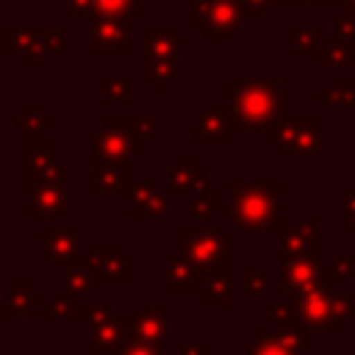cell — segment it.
Returning <instances> with one entry per match:
<instances>
[{"instance_id":"2e32d148","label":"cell","mask_w":355,"mask_h":355,"mask_svg":"<svg viewBox=\"0 0 355 355\" xmlns=\"http://www.w3.org/2000/svg\"><path fill=\"white\" fill-rule=\"evenodd\" d=\"M305 344L300 341H291L280 333H266L261 330L244 349V355H302Z\"/></svg>"},{"instance_id":"ab89813d","label":"cell","mask_w":355,"mask_h":355,"mask_svg":"<svg viewBox=\"0 0 355 355\" xmlns=\"http://www.w3.org/2000/svg\"><path fill=\"white\" fill-rule=\"evenodd\" d=\"M333 3H341V6H344V11L355 14V0H333Z\"/></svg>"},{"instance_id":"60d3db41","label":"cell","mask_w":355,"mask_h":355,"mask_svg":"<svg viewBox=\"0 0 355 355\" xmlns=\"http://www.w3.org/2000/svg\"><path fill=\"white\" fill-rule=\"evenodd\" d=\"M347 50H349V64L355 67V39H352V42H347Z\"/></svg>"},{"instance_id":"ffe728a7","label":"cell","mask_w":355,"mask_h":355,"mask_svg":"<svg viewBox=\"0 0 355 355\" xmlns=\"http://www.w3.org/2000/svg\"><path fill=\"white\" fill-rule=\"evenodd\" d=\"M47 250L61 263H80L78 261V233H44Z\"/></svg>"},{"instance_id":"83f0119b","label":"cell","mask_w":355,"mask_h":355,"mask_svg":"<svg viewBox=\"0 0 355 355\" xmlns=\"http://www.w3.org/2000/svg\"><path fill=\"white\" fill-rule=\"evenodd\" d=\"M316 44H319V31H313V28H297L294 36H291V50L297 55H305V53L316 50Z\"/></svg>"},{"instance_id":"e0dca14e","label":"cell","mask_w":355,"mask_h":355,"mask_svg":"<svg viewBox=\"0 0 355 355\" xmlns=\"http://www.w3.org/2000/svg\"><path fill=\"white\" fill-rule=\"evenodd\" d=\"M141 44H144V55L150 58H175L180 53V31L178 28H164V31L147 28L141 33Z\"/></svg>"},{"instance_id":"52a82bcc","label":"cell","mask_w":355,"mask_h":355,"mask_svg":"<svg viewBox=\"0 0 355 355\" xmlns=\"http://www.w3.org/2000/svg\"><path fill=\"white\" fill-rule=\"evenodd\" d=\"M233 114H230V105H211L205 108L197 122H194V130H191V139L200 144V141H214V144H227L230 136H233Z\"/></svg>"},{"instance_id":"d6986e66","label":"cell","mask_w":355,"mask_h":355,"mask_svg":"<svg viewBox=\"0 0 355 355\" xmlns=\"http://www.w3.org/2000/svg\"><path fill=\"white\" fill-rule=\"evenodd\" d=\"M197 286V277L186 258H169V272H166V291L169 294H191Z\"/></svg>"},{"instance_id":"ac0fdd59","label":"cell","mask_w":355,"mask_h":355,"mask_svg":"<svg viewBox=\"0 0 355 355\" xmlns=\"http://www.w3.org/2000/svg\"><path fill=\"white\" fill-rule=\"evenodd\" d=\"M141 72L155 86V92H166L169 83L180 78V67L175 64V58H150V55H144Z\"/></svg>"},{"instance_id":"d590c367","label":"cell","mask_w":355,"mask_h":355,"mask_svg":"<svg viewBox=\"0 0 355 355\" xmlns=\"http://www.w3.org/2000/svg\"><path fill=\"white\" fill-rule=\"evenodd\" d=\"M105 94H108V100L128 103V83L125 80H108L105 83Z\"/></svg>"},{"instance_id":"4fadbf2b","label":"cell","mask_w":355,"mask_h":355,"mask_svg":"<svg viewBox=\"0 0 355 355\" xmlns=\"http://www.w3.org/2000/svg\"><path fill=\"white\" fill-rule=\"evenodd\" d=\"M130 338L147 341L153 347H164V341H166V308L164 305L141 308L139 319L133 322V336Z\"/></svg>"},{"instance_id":"484cf974","label":"cell","mask_w":355,"mask_h":355,"mask_svg":"<svg viewBox=\"0 0 355 355\" xmlns=\"http://www.w3.org/2000/svg\"><path fill=\"white\" fill-rule=\"evenodd\" d=\"M239 286L244 294H263L269 288V275L263 269H241Z\"/></svg>"},{"instance_id":"f546056e","label":"cell","mask_w":355,"mask_h":355,"mask_svg":"<svg viewBox=\"0 0 355 355\" xmlns=\"http://www.w3.org/2000/svg\"><path fill=\"white\" fill-rule=\"evenodd\" d=\"M97 8L100 14H108V17H130L136 14L139 0H97Z\"/></svg>"},{"instance_id":"7c38bea8","label":"cell","mask_w":355,"mask_h":355,"mask_svg":"<svg viewBox=\"0 0 355 355\" xmlns=\"http://www.w3.org/2000/svg\"><path fill=\"white\" fill-rule=\"evenodd\" d=\"M169 178V189L172 191H183V194H197L205 189V169L194 164V158L189 153H183L178 158V164L169 166L166 172Z\"/></svg>"},{"instance_id":"1f68e13d","label":"cell","mask_w":355,"mask_h":355,"mask_svg":"<svg viewBox=\"0 0 355 355\" xmlns=\"http://www.w3.org/2000/svg\"><path fill=\"white\" fill-rule=\"evenodd\" d=\"M92 272L89 269H83V266H72V272H69V277H67V286H69V291H89L92 288Z\"/></svg>"},{"instance_id":"5b68a950","label":"cell","mask_w":355,"mask_h":355,"mask_svg":"<svg viewBox=\"0 0 355 355\" xmlns=\"http://www.w3.org/2000/svg\"><path fill=\"white\" fill-rule=\"evenodd\" d=\"M244 19V0H191V25L205 42L230 36Z\"/></svg>"},{"instance_id":"836d02e7","label":"cell","mask_w":355,"mask_h":355,"mask_svg":"<svg viewBox=\"0 0 355 355\" xmlns=\"http://www.w3.org/2000/svg\"><path fill=\"white\" fill-rule=\"evenodd\" d=\"M75 316L78 313V305H75V297L72 294H61V297H55V302H53V308L47 311V316Z\"/></svg>"},{"instance_id":"d4e9b609","label":"cell","mask_w":355,"mask_h":355,"mask_svg":"<svg viewBox=\"0 0 355 355\" xmlns=\"http://www.w3.org/2000/svg\"><path fill=\"white\" fill-rule=\"evenodd\" d=\"M322 277H324V283H327V280H336V283L352 280V277H355V255L330 258V263L322 269Z\"/></svg>"},{"instance_id":"4316f807","label":"cell","mask_w":355,"mask_h":355,"mask_svg":"<svg viewBox=\"0 0 355 355\" xmlns=\"http://www.w3.org/2000/svg\"><path fill=\"white\" fill-rule=\"evenodd\" d=\"M64 205H67L64 191H61V189H47L44 194H39L33 211H36V214H44V216H53V214H58Z\"/></svg>"},{"instance_id":"6da1fadb","label":"cell","mask_w":355,"mask_h":355,"mask_svg":"<svg viewBox=\"0 0 355 355\" xmlns=\"http://www.w3.org/2000/svg\"><path fill=\"white\" fill-rule=\"evenodd\" d=\"M283 191L280 180H230V222L239 230H280V202L277 194Z\"/></svg>"},{"instance_id":"8992f818","label":"cell","mask_w":355,"mask_h":355,"mask_svg":"<svg viewBox=\"0 0 355 355\" xmlns=\"http://www.w3.org/2000/svg\"><path fill=\"white\" fill-rule=\"evenodd\" d=\"M269 141L286 153L313 155L319 153V119L316 116H275L269 125Z\"/></svg>"},{"instance_id":"603a6c76","label":"cell","mask_w":355,"mask_h":355,"mask_svg":"<svg viewBox=\"0 0 355 355\" xmlns=\"http://www.w3.org/2000/svg\"><path fill=\"white\" fill-rule=\"evenodd\" d=\"M313 53H316V64H319V67H352V64H349V50H347V44H341V42H336V39L319 42Z\"/></svg>"},{"instance_id":"7bdbcfd3","label":"cell","mask_w":355,"mask_h":355,"mask_svg":"<svg viewBox=\"0 0 355 355\" xmlns=\"http://www.w3.org/2000/svg\"><path fill=\"white\" fill-rule=\"evenodd\" d=\"M352 280H355V277H352Z\"/></svg>"},{"instance_id":"277c9868","label":"cell","mask_w":355,"mask_h":355,"mask_svg":"<svg viewBox=\"0 0 355 355\" xmlns=\"http://www.w3.org/2000/svg\"><path fill=\"white\" fill-rule=\"evenodd\" d=\"M294 311L300 313V319L316 330H330V333H341L347 327V316L344 308L338 302V297H333L324 283H316L311 288L297 291L294 300Z\"/></svg>"},{"instance_id":"8d00e7d4","label":"cell","mask_w":355,"mask_h":355,"mask_svg":"<svg viewBox=\"0 0 355 355\" xmlns=\"http://www.w3.org/2000/svg\"><path fill=\"white\" fill-rule=\"evenodd\" d=\"M275 3H280V0H244V17L263 14V11H269Z\"/></svg>"},{"instance_id":"30bf717a","label":"cell","mask_w":355,"mask_h":355,"mask_svg":"<svg viewBox=\"0 0 355 355\" xmlns=\"http://www.w3.org/2000/svg\"><path fill=\"white\" fill-rule=\"evenodd\" d=\"M83 263L89 266L92 277H100V280H128L130 275V261L122 258L114 244H94L92 258H86Z\"/></svg>"},{"instance_id":"3957f363","label":"cell","mask_w":355,"mask_h":355,"mask_svg":"<svg viewBox=\"0 0 355 355\" xmlns=\"http://www.w3.org/2000/svg\"><path fill=\"white\" fill-rule=\"evenodd\" d=\"M183 258L200 283L230 272V233L227 230H180Z\"/></svg>"},{"instance_id":"e575fe53","label":"cell","mask_w":355,"mask_h":355,"mask_svg":"<svg viewBox=\"0 0 355 355\" xmlns=\"http://www.w3.org/2000/svg\"><path fill=\"white\" fill-rule=\"evenodd\" d=\"M344 230L355 233V191L344 194Z\"/></svg>"},{"instance_id":"f1b7e54d","label":"cell","mask_w":355,"mask_h":355,"mask_svg":"<svg viewBox=\"0 0 355 355\" xmlns=\"http://www.w3.org/2000/svg\"><path fill=\"white\" fill-rule=\"evenodd\" d=\"M216 205H219V194L216 191H205V189L197 191L194 200H191V211L197 216H202V219H211L216 214Z\"/></svg>"},{"instance_id":"cb8c5ba5","label":"cell","mask_w":355,"mask_h":355,"mask_svg":"<svg viewBox=\"0 0 355 355\" xmlns=\"http://www.w3.org/2000/svg\"><path fill=\"white\" fill-rule=\"evenodd\" d=\"M116 47V50H128V39H125V22H105L97 28V42H94V50L100 47Z\"/></svg>"},{"instance_id":"8fae6325","label":"cell","mask_w":355,"mask_h":355,"mask_svg":"<svg viewBox=\"0 0 355 355\" xmlns=\"http://www.w3.org/2000/svg\"><path fill=\"white\" fill-rule=\"evenodd\" d=\"M130 336H133L130 319H108L103 324H94L92 355H116Z\"/></svg>"},{"instance_id":"9a60e30c","label":"cell","mask_w":355,"mask_h":355,"mask_svg":"<svg viewBox=\"0 0 355 355\" xmlns=\"http://www.w3.org/2000/svg\"><path fill=\"white\" fill-rule=\"evenodd\" d=\"M94 180H92V189L94 191H103V189H114V191H125L128 186V158H103V155H94Z\"/></svg>"},{"instance_id":"d6a6232c","label":"cell","mask_w":355,"mask_h":355,"mask_svg":"<svg viewBox=\"0 0 355 355\" xmlns=\"http://www.w3.org/2000/svg\"><path fill=\"white\" fill-rule=\"evenodd\" d=\"M116 355H161V347H153V344L139 341V338H128Z\"/></svg>"},{"instance_id":"ba28073f","label":"cell","mask_w":355,"mask_h":355,"mask_svg":"<svg viewBox=\"0 0 355 355\" xmlns=\"http://www.w3.org/2000/svg\"><path fill=\"white\" fill-rule=\"evenodd\" d=\"M280 277L286 291H302L316 283H324L322 266L313 255H297V258H280Z\"/></svg>"},{"instance_id":"74e56055","label":"cell","mask_w":355,"mask_h":355,"mask_svg":"<svg viewBox=\"0 0 355 355\" xmlns=\"http://www.w3.org/2000/svg\"><path fill=\"white\" fill-rule=\"evenodd\" d=\"M338 302H341V308H344L347 322L355 319V294H338Z\"/></svg>"},{"instance_id":"7402d4cb","label":"cell","mask_w":355,"mask_h":355,"mask_svg":"<svg viewBox=\"0 0 355 355\" xmlns=\"http://www.w3.org/2000/svg\"><path fill=\"white\" fill-rule=\"evenodd\" d=\"M230 288H233L230 272H227V275H216V277L205 280L202 302H205L208 308H225V305H230Z\"/></svg>"},{"instance_id":"7a4b0ae2","label":"cell","mask_w":355,"mask_h":355,"mask_svg":"<svg viewBox=\"0 0 355 355\" xmlns=\"http://www.w3.org/2000/svg\"><path fill=\"white\" fill-rule=\"evenodd\" d=\"M233 128H269L280 111V86L275 80L233 78L227 83Z\"/></svg>"},{"instance_id":"b9f144b4","label":"cell","mask_w":355,"mask_h":355,"mask_svg":"<svg viewBox=\"0 0 355 355\" xmlns=\"http://www.w3.org/2000/svg\"><path fill=\"white\" fill-rule=\"evenodd\" d=\"M294 3H308V0H294ZM313 3H333V0H313Z\"/></svg>"},{"instance_id":"9c48e42d","label":"cell","mask_w":355,"mask_h":355,"mask_svg":"<svg viewBox=\"0 0 355 355\" xmlns=\"http://www.w3.org/2000/svg\"><path fill=\"white\" fill-rule=\"evenodd\" d=\"M280 233V258H297V255H313L319 252V230L316 219H297L291 230H277Z\"/></svg>"},{"instance_id":"4dcf8cb0","label":"cell","mask_w":355,"mask_h":355,"mask_svg":"<svg viewBox=\"0 0 355 355\" xmlns=\"http://www.w3.org/2000/svg\"><path fill=\"white\" fill-rule=\"evenodd\" d=\"M333 31H336V42H341V44L352 42L355 39V14L341 11L336 17V22H333Z\"/></svg>"},{"instance_id":"5bb4252c","label":"cell","mask_w":355,"mask_h":355,"mask_svg":"<svg viewBox=\"0 0 355 355\" xmlns=\"http://www.w3.org/2000/svg\"><path fill=\"white\" fill-rule=\"evenodd\" d=\"M125 191H128V197H130V208H128V214H130L133 219H141V216H153V214H164V211H166V200H164V194H158L150 183L128 180Z\"/></svg>"},{"instance_id":"44dd1931","label":"cell","mask_w":355,"mask_h":355,"mask_svg":"<svg viewBox=\"0 0 355 355\" xmlns=\"http://www.w3.org/2000/svg\"><path fill=\"white\" fill-rule=\"evenodd\" d=\"M319 105H352L355 103V78H338L316 94Z\"/></svg>"},{"instance_id":"f35d334b","label":"cell","mask_w":355,"mask_h":355,"mask_svg":"<svg viewBox=\"0 0 355 355\" xmlns=\"http://www.w3.org/2000/svg\"><path fill=\"white\" fill-rule=\"evenodd\" d=\"M180 355H208V349H205L202 344L189 341V344H183V347H180Z\"/></svg>"}]
</instances>
